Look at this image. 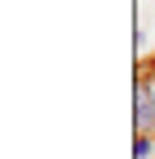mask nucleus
Listing matches in <instances>:
<instances>
[{
  "label": "nucleus",
  "mask_w": 155,
  "mask_h": 159,
  "mask_svg": "<svg viewBox=\"0 0 155 159\" xmlns=\"http://www.w3.org/2000/svg\"><path fill=\"white\" fill-rule=\"evenodd\" d=\"M132 155H137V159H155V136H151V132H137V141H132Z\"/></svg>",
  "instance_id": "obj_2"
},
{
  "label": "nucleus",
  "mask_w": 155,
  "mask_h": 159,
  "mask_svg": "<svg viewBox=\"0 0 155 159\" xmlns=\"http://www.w3.org/2000/svg\"><path fill=\"white\" fill-rule=\"evenodd\" d=\"M132 127L155 136V68L137 73V86H132Z\"/></svg>",
  "instance_id": "obj_1"
}]
</instances>
